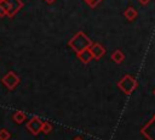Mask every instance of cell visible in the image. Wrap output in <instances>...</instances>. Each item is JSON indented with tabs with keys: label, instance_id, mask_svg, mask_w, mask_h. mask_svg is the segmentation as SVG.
<instances>
[{
	"label": "cell",
	"instance_id": "1",
	"mask_svg": "<svg viewBox=\"0 0 155 140\" xmlns=\"http://www.w3.org/2000/svg\"><path fill=\"white\" fill-rule=\"evenodd\" d=\"M92 44V41L90 40V38L84 33V32H79L76 33L69 41V46L78 54L84 49L90 47V45Z\"/></svg>",
	"mask_w": 155,
	"mask_h": 140
},
{
	"label": "cell",
	"instance_id": "2",
	"mask_svg": "<svg viewBox=\"0 0 155 140\" xmlns=\"http://www.w3.org/2000/svg\"><path fill=\"white\" fill-rule=\"evenodd\" d=\"M117 86L120 88V90L122 93H125L126 95H131L133 93V90L138 86V82L134 77H132L131 74H126L124 75L119 82H117Z\"/></svg>",
	"mask_w": 155,
	"mask_h": 140
},
{
	"label": "cell",
	"instance_id": "3",
	"mask_svg": "<svg viewBox=\"0 0 155 140\" xmlns=\"http://www.w3.org/2000/svg\"><path fill=\"white\" fill-rule=\"evenodd\" d=\"M19 82H21V79H19V77L15 73V72H8L6 75H4L2 77V79H1V83L8 89V90H13L18 84H19Z\"/></svg>",
	"mask_w": 155,
	"mask_h": 140
},
{
	"label": "cell",
	"instance_id": "4",
	"mask_svg": "<svg viewBox=\"0 0 155 140\" xmlns=\"http://www.w3.org/2000/svg\"><path fill=\"white\" fill-rule=\"evenodd\" d=\"M27 129L33 134V135H38L41 131V127H42V121L39 117H33L28 123H27Z\"/></svg>",
	"mask_w": 155,
	"mask_h": 140
},
{
	"label": "cell",
	"instance_id": "5",
	"mask_svg": "<svg viewBox=\"0 0 155 140\" xmlns=\"http://www.w3.org/2000/svg\"><path fill=\"white\" fill-rule=\"evenodd\" d=\"M90 51L92 54V57L94 60H99L104 54H105V49L103 47V45H101L99 43H92L90 45Z\"/></svg>",
	"mask_w": 155,
	"mask_h": 140
},
{
	"label": "cell",
	"instance_id": "6",
	"mask_svg": "<svg viewBox=\"0 0 155 140\" xmlns=\"http://www.w3.org/2000/svg\"><path fill=\"white\" fill-rule=\"evenodd\" d=\"M78 57H79V60H80L82 63H85V65H87V63L93 58V57H92V54H91V51H90L88 47L81 50L80 52H78Z\"/></svg>",
	"mask_w": 155,
	"mask_h": 140
},
{
	"label": "cell",
	"instance_id": "7",
	"mask_svg": "<svg viewBox=\"0 0 155 140\" xmlns=\"http://www.w3.org/2000/svg\"><path fill=\"white\" fill-rule=\"evenodd\" d=\"M12 119H13L17 124H21V123H23V122L27 119V114H25L23 111H16V112L12 114Z\"/></svg>",
	"mask_w": 155,
	"mask_h": 140
},
{
	"label": "cell",
	"instance_id": "8",
	"mask_svg": "<svg viewBox=\"0 0 155 140\" xmlns=\"http://www.w3.org/2000/svg\"><path fill=\"white\" fill-rule=\"evenodd\" d=\"M137 10L134 9V7H132V6H130V7H127L126 10H125V12H124V16L128 19V21H133L136 17H137Z\"/></svg>",
	"mask_w": 155,
	"mask_h": 140
},
{
	"label": "cell",
	"instance_id": "9",
	"mask_svg": "<svg viewBox=\"0 0 155 140\" xmlns=\"http://www.w3.org/2000/svg\"><path fill=\"white\" fill-rule=\"evenodd\" d=\"M111 60L115 62V63H121L124 60H125V55L121 50H115L113 54H111Z\"/></svg>",
	"mask_w": 155,
	"mask_h": 140
},
{
	"label": "cell",
	"instance_id": "10",
	"mask_svg": "<svg viewBox=\"0 0 155 140\" xmlns=\"http://www.w3.org/2000/svg\"><path fill=\"white\" fill-rule=\"evenodd\" d=\"M52 128H53V125H52L50 122L44 121V122H42V127H41V131L45 133V134H48V133L52 130Z\"/></svg>",
	"mask_w": 155,
	"mask_h": 140
},
{
	"label": "cell",
	"instance_id": "11",
	"mask_svg": "<svg viewBox=\"0 0 155 140\" xmlns=\"http://www.w3.org/2000/svg\"><path fill=\"white\" fill-rule=\"evenodd\" d=\"M11 138V133L5 129V128H1L0 129V140H8Z\"/></svg>",
	"mask_w": 155,
	"mask_h": 140
},
{
	"label": "cell",
	"instance_id": "12",
	"mask_svg": "<svg viewBox=\"0 0 155 140\" xmlns=\"http://www.w3.org/2000/svg\"><path fill=\"white\" fill-rule=\"evenodd\" d=\"M85 1H86V2H87L90 6H91V7H94V6H96V5H97V4H98L101 0H85Z\"/></svg>",
	"mask_w": 155,
	"mask_h": 140
},
{
	"label": "cell",
	"instance_id": "13",
	"mask_svg": "<svg viewBox=\"0 0 155 140\" xmlns=\"http://www.w3.org/2000/svg\"><path fill=\"white\" fill-rule=\"evenodd\" d=\"M149 1H150V0H139V2H140L142 5H147Z\"/></svg>",
	"mask_w": 155,
	"mask_h": 140
},
{
	"label": "cell",
	"instance_id": "14",
	"mask_svg": "<svg viewBox=\"0 0 155 140\" xmlns=\"http://www.w3.org/2000/svg\"><path fill=\"white\" fill-rule=\"evenodd\" d=\"M74 140H82V138L81 136H76V138H74Z\"/></svg>",
	"mask_w": 155,
	"mask_h": 140
},
{
	"label": "cell",
	"instance_id": "15",
	"mask_svg": "<svg viewBox=\"0 0 155 140\" xmlns=\"http://www.w3.org/2000/svg\"><path fill=\"white\" fill-rule=\"evenodd\" d=\"M153 94H154V95H155V89H154V91H153Z\"/></svg>",
	"mask_w": 155,
	"mask_h": 140
}]
</instances>
